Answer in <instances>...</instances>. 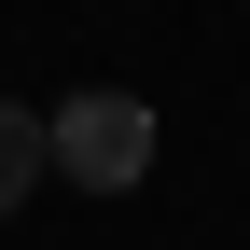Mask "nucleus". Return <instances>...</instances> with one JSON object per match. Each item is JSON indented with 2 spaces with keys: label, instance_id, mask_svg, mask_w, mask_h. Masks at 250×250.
Wrapping results in <instances>:
<instances>
[{
  "label": "nucleus",
  "instance_id": "nucleus-2",
  "mask_svg": "<svg viewBox=\"0 0 250 250\" xmlns=\"http://www.w3.org/2000/svg\"><path fill=\"white\" fill-rule=\"evenodd\" d=\"M28 181H42V125H28L14 98H0V223L28 208Z\"/></svg>",
  "mask_w": 250,
  "mask_h": 250
},
{
  "label": "nucleus",
  "instance_id": "nucleus-1",
  "mask_svg": "<svg viewBox=\"0 0 250 250\" xmlns=\"http://www.w3.org/2000/svg\"><path fill=\"white\" fill-rule=\"evenodd\" d=\"M42 167H56V181H83V195H125V181L153 167V111L125 98V83H83V98H56V111H42Z\"/></svg>",
  "mask_w": 250,
  "mask_h": 250
}]
</instances>
